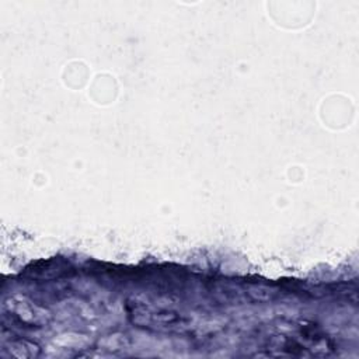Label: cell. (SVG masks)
Returning a JSON list of instances; mask_svg holds the SVG:
<instances>
[{"label": "cell", "mask_w": 359, "mask_h": 359, "mask_svg": "<svg viewBox=\"0 0 359 359\" xmlns=\"http://www.w3.org/2000/svg\"><path fill=\"white\" fill-rule=\"evenodd\" d=\"M128 316L135 325L153 331L187 332L191 330V320L185 314L137 300L128 304Z\"/></svg>", "instance_id": "obj_1"}, {"label": "cell", "mask_w": 359, "mask_h": 359, "mask_svg": "<svg viewBox=\"0 0 359 359\" xmlns=\"http://www.w3.org/2000/svg\"><path fill=\"white\" fill-rule=\"evenodd\" d=\"M3 314L11 324L25 330L42 328L50 318V314L45 307H41L21 294H13L4 300Z\"/></svg>", "instance_id": "obj_2"}, {"label": "cell", "mask_w": 359, "mask_h": 359, "mask_svg": "<svg viewBox=\"0 0 359 359\" xmlns=\"http://www.w3.org/2000/svg\"><path fill=\"white\" fill-rule=\"evenodd\" d=\"M3 349L13 358L17 359H31L39 356V346L28 339L24 338H6L3 341Z\"/></svg>", "instance_id": "obj_3"}, {"label": "cell", "mask_w": 359, "mask_h": 359, "mask_svg": "<svg viewBox=\"0 0 359 359\" xmlns=\"http://www.w3.org/2000/svg\"><path fill=\"white\" fill-rule=\"evenodd\" d=\"M67 268L62 262H55V261H46L42 262V265H35L32 269H28V272L32 273V276L39 278V279H52L57 276L59 273H63Z\"/></svg>", "instance_id": "obj_4"}]
</instances>
